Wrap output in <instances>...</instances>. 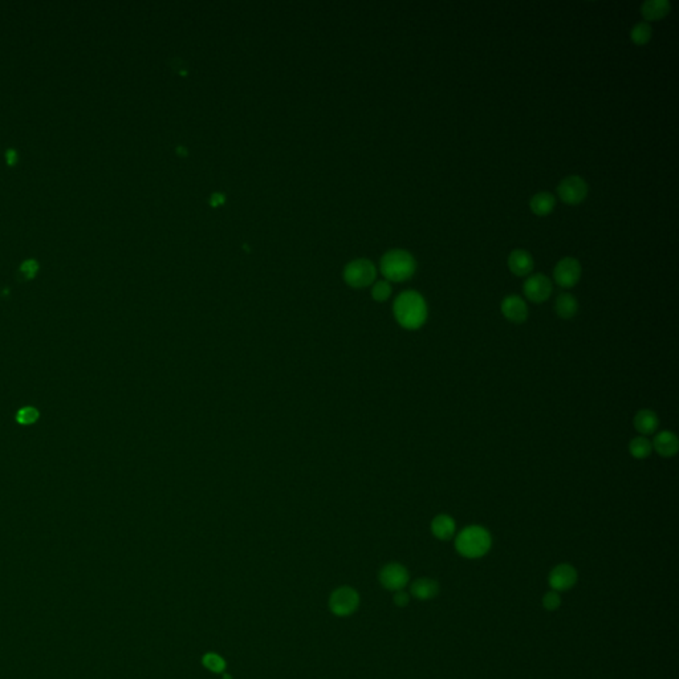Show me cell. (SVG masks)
<instances>
[{
  "label": "cell",
  "instance_id": "1",
  "mask_svg": "<svg viewBox=\"0 0 679 679\" xmlns=\"http://www.w3.org/2000/svg\"><path fill=\"white\" fill-rule=\"evenodd\" d=\"M393 313L397 323L408 330H417L425 325L427 320L426 300L417 291L400 293L393 304Z\"/></svg>",
  "mask_w": 679,
  "mask_h": 679
},
{
  "label": "cell",
  "instance_id": "2",
  "mask_svg": "<svg viewBox=\"0 0 679 679\" xmlns=\"http://www.w3.org/2000/svg\"><path fill=\"white\" fill-rule=\"evenodd\" d=\"M492 536L482 525H470L462 529L455 539L457 552L466 559H479L490 552Z\"/></svg>",
  "mask_w": 679,
  "mask_h": 679
},
{
  "label": "cell",
  "instance_id": "3",
  "mask_svg": "<svg viewBox=\"0 0 679 679\" xmlns=\"http://www.w3.org/2000/svg\"><path fill=\"white\" fill-rule=\"evenodd\" d=\"M380 268L389 283H402L410 280L417 271V262L405 250H390L381 257Z\"/></svg>",
  "mask_w": 679,
  "mask_h": 679
},
{
  "label": "cell",
  "instance_id": "4",
  "mask_svg": "<svg viewBox=\"0 0 679 679\" xmlns=\"http://www.w3.org/2000/svg\"><path fill=\"white\" fill-rule=\"evenodd\" d=\"M377 276L376 266L368 259H356L347 264L344 270L345 283L356 290L367 288L374 284Z\"/></svg>",
  "mask_w": 679,
  "mask_h": 679
},
{
  "label": "cell",
  "instance_id": "5",
  "mask_svg": "<svg viewBox=\"0 0 679 679\" xmlns=\"http://www.w3.org/2000/svg\"><path fill=\"white\" fill-rule=\"evenodd\" d=\"M360 606V595L352 586H340L330 595V612L338 617L353 614Z\"/></svg>",
  "mask_w": 679,
  "mask_h": 679
},
{
  "label": "cell",
  "instance_id": "6",
  "mask_svg": "<svg viewBox=\"0 0 679 679\" xmlns=\"http://www.w3.org/2000/svg\"><path fill=\"white\" fill-rule=\"evenodd\" d=\"M588 183L579 175H569L564 178L557 186V194L565 205L577 206L582 203L588 195Z\"/></svg>",
  "mask_w": 679,
  "mask_h": 679
},
{
  "label": "cell",
  "instance_id": "7",
  "mask_svg": "<svg viewBox=\"0 0 679 679\" xmlns=\"http://www.w3.org/2000/svg\"><path fill=\"white\" fill-rule=\"evenodd\" d=\"M582 272L580 262L575 257L566 256L556 264L553 270V279L559 287L569 290L580 281Z\"/></svg>",
  "mask_w": 679,
  "mask_h": 679
},
{
  "label": "cell",
  "instance_id": "8",
  "mask_svg": "<svg viewBox=\"0 0 679 679\" xmlns=\"http://www.w3.org/2000/svg\"><path fill=\"white\" fill-rule=\"evenodd\" d=\"M523 291L525 297L529 301L535 304H542L551 297L553 287L548 276H545L543 273H536L525 280Z\"/></svg>",
  "mask_w": 679,
  "mask_h": 679
},
{
  "label": "cell",
  "instance_id": "9",
  "mask_svg": "<svg viewBox=\"0 0 679 679\" xmlns=\"http://www.w3.org/2000/svg\"><path fill=\"white\" fill-rule=\"evenodd\" d=\"M378 579L385 589L391 592H398L408 585L410 575L408 569L402 564L389 563L385 566H382V569L380 571Z\"/></svg>",
  "mask_w": 679,
  "mask_h": 679
},
{
  "label": "cell",
  "instance_id": "10",
  "mask_svg": "<svg viewBox=\"0 0 679 679\" xmlns=\"http://www.w3.org/2000/svg\"><path fill=\"white\" fill-rule=\"evenodd\" d=\"M577 580H579V573H577L576 568L573 565L566 563L556 565L549 572V576H548L549 586L552 588V590H556L559 593L572 589L576 585Z\"/></svg>",
  "mask_w": 679,
  "mask_h": 679
},
{
  "label": "cell",
  "instance_id": "11",
  "mask_svg": "<svg viewBox=\"0 0 679 679\" xmlns=\"http://www.w3.org/2000/svg\"><path fill=\"white\" fill-rule=\"evenodd\" d=\"M500 310L505 319L514 324H523L528 319V307L523 299L518 295L505 296Z\"/></svg>",
  "mask_w": 679,
  "mask_h": 679
},
{
  "label": "cell",
  "instance_id": "12",
  "mask_svg": "<svg viewBox=\"0 0 679 679\" xmlns=\"http://www.w3.org/2000/svg\"><path fill=\"white\" fill-rule=\"evenodd\" d=\"M508 268L519 277L527 276L533 270V257L525 250H514L508 256Z\"/></svg>",
  "mask_w": 679,
  "mask_h": 679
},
{
  "label": "cell",
  "instance_id": "13",
  "mask_svg": "<svg viewBox=\"0 0 679 679\" xmlns=\"http://www.w3.org/2000/svg\"><path fill=\"white\" fill-rule=\"evenodd\" d=\"M653 448L663 458H671L677 455L679 450V441L677 435L669 430L660 431L653 441Z\"/></svg>",
  "mask_w": 679,
  "mask_h": 679
},
{
  "label": "cell",
  "instance_id": "14",
  "mask_svg": "<svg viewBox=\"0 0 679 679\" xmlns=\"http://www.w3.org/2000/svg\"><path fill=\"white\" fill-rule=\"evenodd\" d=\"M633 425L634 428L645 437L656 433V430L660 426V419L653 410L642 408L634 415Z\"/></svg>",
  "mask_w": 679,
  "mask_h": 679
},
{
  "label": "cell",
  "instance_id": "15",
  "mask_svg": "<svg viewBox=\"0 0 679 679\" xmlns=\"http://www.w3.org/2000/svg\"><path fill=\"white\" fill-rule=\"evenodd\" d=\"M431 533L439 540H450L454 538L457 531L455 520L446 514L435 516L431 522Z\"/></svg>",
  "mask_w": 679,
  "mask_h": 679
},
{
  "label": "cell",
  "instance_id": "16",
  "mask_svg": "<svg viewBox=\"0 0 679 679\" xmlns=\"http://www.w3.org/2000/svg\"><path fill=\"white\" fill-rule=\"evenodd\" d=\"M671 5L667 0H649L641 7V14L645 21H657L663 19L670 14Z\"/></svg>",
  "mask_w": 679,
  "mask_h": 679
},
{
  "label": "cell",
  "instance_id": "17",
  "mask_svg": "<svg viewBox=\"0 0 679 679\" xmlns=\"http://www.w3.org/2000/svg\"><path fill=\"white\" fill-rule=\"evenodd\" d=\"M410 593L418 599V600H422V601H426V600H431L434 597L438 596L439 593V584L433 580V579H428V577H421L418 580L411 584L410 586Z\"/></svg>",
  "mask_w": 679,
  "mask_h": 679
},
{
  "label": "cell",
  "instance_id": "18",
  "mask_svg": "<svg viewBox=\"0 0 679 679\" xmlns=\"http://www.w3.org/2000/svg\"><path fill=\"white\" fill-rule=\"evenodd\" d=\"M555 311L560 319L569 320L577 314L579 301L571 293H562L557 296V299L555 301Z\"/></svg>",
  "mask_w": 679,
  "mask_h": 679
},
{
  "label": "cell",
  "instance_id": "19",
  "mask_svg": "<svg viewBox=\"0 0 679 679\" xmlns=\"http://www.w3.org/2000/svg\"><path fill=\"white\" fill-rule=\"evenodd\" d=\"M555 206H556L555 196L546 193V192H542V193L533 195L531 202H529V207H531L532 213L538 215V216L549 215L555 210Z\"/></svg>",
  "mask_w": 679,
  "mask_h": 679
},
{
  "label": "cell",
  "instance_id": "20",
  "mask_svg": "<svg viewBox=\"0 0 679 679\" xmlns=\"http://www.w3.org/2000/svg\"><path fill=\"white\" fill-rule=\"evenodd\" d=\"M652 451H653L652 442L646 437H643V435L633 438L630 441V444H629V452L636 459H645V458H647L652 454Z\"/></svg>",
  "mask_w": 679,
  "mask_h": 679
},
{
  "label": "cell",
  "instance_id": "21",
  "mask_svg": "<svg viewBox=\"0 0 679 679\" xmlns=\"http://www.w3.org/2000/svg\"><path fill=\"white\" fill-rule=\"evenodd\" d=\"M653 36V28L649 23H637L630 31V39L636 45H646Z\"/></svg>",
  "mask_w": 679,
  "mask_h": 679
},
{
  "label": "cell",
  "instance_id": "22",
  "mask_svg": "<svg viewBox=\"0 0 679 679\" xmlns=\"http://www.w3.org/2000/svg\"><path fill=\"white\" fill-rule=\"evenodd\" d=\"M202 662H203V666H205L206 669H209L210 671L216 673V674L223 673V671L226 670V666H227L226 660H223V658H222L219 654H216V653H207V654H205Z\"/></svg>",
  "mask_w": 679,
  "mask_h": 679
},
{
  "label": "cell",
  "instance_id": "23",
  "mask_svg": "<svg viewBox=\"0 0 679 679\" xmlns=\"http://www.w3.org/2000/svg\"><path fill=\"white\" fill-rule=\"evenodd\" d=\"M391 296V286L388 280H380L373 284L371 287V297L378 301L384 303Z\"/></svg>",
  "mask_w": 679,
  "mask_h": 679
},
{
  "label": "cell",
  "instance_id": "24",
  "mask_svg": "<svg viewBox=\"0 0 679 679\" xmlns=\"http://www.w3.org/2000/svg\"><path fill=\"white\" fill-rule=\"evenodd\" d=\"M39 418V411L35 408H20L16 414V419L21 425H31L35 424Z\"/></svg>",
  "mask_w": 679,
  "mask_h": 679
},
{
  "label": "cell",
  "instance_id": "25",
  "mask_svg": "<svg viewBox=\"0 0 679 679\" xmlns=\"http://www.w3.org/2000/svg\"><path fill=\"white\" fill-rule=\"evenodd\" d=\"M562 605V596L559 592L556 590H549L544 595L543 597V606L544 609L549 610V612H555L560 608Z\"/></svg>",
  "mask_w": 679,
  "mask_h": 679
},
{
  "label": "cell",
  "instance_id": "26",
  "mask_svg": "<svg viewBox=\"0 0 679 679\" xmlns=\"http://www.w3.org/2000/svg\"><path fill=\"white\" fill-rule=\"evenodd\" d=\"M20 271L24 275L25 279H31L35 276V273L38 271V263L35 260H27L21 264Z\"/></svg>",
  "mask_w": 679,
  "mask_h": 679
},
{
  "label": "cell",
  "instance_id": "27",
  "mask_svg": "<svg viewBox=\"0 0 679 679\" xmlns=\"http://www.w3.org/2000/svg\"><path fill=\"white\" fill-rule=\"evenodd\" d=\"M393 600H394V603L397 606L405 608V606H408V602H410V596H408V593L404 592V590H398V592H395Z\"/></svg>",
  "mask_w": 679,
  "mask_h": 679
},
{
  "label": "cell",
  "instance_id": "28",
  "mask_svg": "<svg viewBox=\"0 0 679 679\" xmlns=\"http://www.w3.org/2000/svg\"><path fill=\"white\" fill-rule=\"evenodd\" d=\"M7 159H8V162H14L16 159V153L14 150H8L7 152Z\"/></svg>",
  "mask_w": 679,
  "mask_h": 679
}]
</instances>
